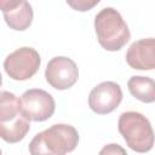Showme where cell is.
Segmentation results:
<instances>
[{
    "label": "cell",
    "mask_w": 155,
    "mask_h": 155,
    "mask_svg": "<svg viewBox=\"0 0 155 155\" xmlns=\"http://www.w3.org/2000/svg\"><path fill=\"white\" fill-rule=\"evenodd\" d=\"M78 143L79 133L74 126L54 124L45 131L35 134L29 143V153L33 155H63L73 151Z\"/></svg>",
    "instance_id": "6da1fadb"
},
{
    "label": "cell",
    "mask_w": 155,
    "mask_h": 155,
    "mask_svg": "<svg viewBox=\"0 0 155 155\" xmlns=\"http://www.w3.org/2000/svg\"><path fill=\"white\" fill-rule=\"evenodd\" d=\"M30 120L22 110V103L13 93L2 91L0 96V137L7 143H18L30 130Z\"/></svg>",
    "instance_id": "7a4b0ae2"
},
{
    "label": "cell",
    "mask_w": 155,
    "mask_h": 155,
    "mask_svg": "<svg viewBox=\"0 0 155 155\" xmlns=\"http://www.w3.org/2000/svg\"><path fill=\"white\" fill-rule=\"evenodd\" d=\"M94 30L99 45L111 52L121 50L131 38L126 22L113 7H105L96 15Z\"/></svg>",
    "instance_id": "3957f363"
},
{
    "label": "cell",
    "mask_w": 155,
    "mask_h": 155,
    "mask_svg": "<svg viewBox=\"0 0 155 155\" xmlns=\"http://www.w3.org/2000/svg\"><path fill=\"white\" fill-rule=\"evenodd\" d=\"M117 128L130 149L147 153L153 149L155 134L150 121L138 111H126L119 117Z\"/></svg>",
    "instance_id": "277c9868"
},
{
    "label": "cell",
    "mask_w": 155,
    "mask_h": 155,
    "mask_svg": "<svg viewBox=\"0 0 155 155\" xmlns=\"http://www.w3.org/2000/svg\"><path fill=\"white\" fill-rule=\"evenodd\" d=\"M41 64L40 54L31 47H21L10 53L4 62L5 73L16 81L33 78Z\"/></svg>",
    "instance_id": "5b68a950"
},
{
    "label": "cell",
    "mask_w": 155,
    "mask_h": 155,
    "mask_svg": "<svg viewBox=\"0 0 155 155\" xmlns=\"http://www.w3.org/2000/svg\"><path fill=\"white\" fill-rule=\"evenodd\" d=\"M21 103L25 117L35 122L46 121L53 115L56 109L53 97L41 88L27 90L21 97Z\"/></svg>",
    "instance_id": "8992f818"
},
{
    "label": "cell",
    "mask_w": 155,
    "mask_h": 155,
    "mask_svg": "<svg viewBox=\"0 0 155 155\" xmlns=\"http://www.w3.org/2000/svg\"><path fill=\"white\" fill-rule=\"evenodd\" d=\"M45 78L48 85L56 90L63 91L73 87L79 79L76 63L64 56L53 57L46 65Z\"/></svg>",
    "instance_id": "52a82bcc"
},
{
    "label": "cell",
    "mask_w": 155,
    "mask_h": 155,
    "mask_svg": "<svg viewBox=\"0 0 155 155\" xmlns=\"http://www.w3.org/2000/svg\"><path fill=\"white\" fill-rule=\"evenodd\" d=\"M122 101V90L114 81H104L92 88L88 96V105L92 111L105 115L114 111Z\"/></svg>",
    "instance_id": "ba28073f"
},
{
    "label": "cell",
    "mask_w": 155,
    "mask_h": 155,
    "mask_svg": "<svg viewBox=\"0 0 155 155\" xmlns=\"http://www.w3.org/2000/svg\"><path fill=\"white\" fill-rule=\"evenodd\" d=\"M127 64L136 70L155 69V39H140L134 41L126 52Z\"/></svg>",
    "instance_id": "9c48e42d"
},
{
    "label": "cell",
    "mask_w": 155,
    "mask_h": 155,
    "mask_svg": "<svg viewBox=\"0 0 155 155\" xmlns=\"http://www.w3.org/2000/svg\"><path fill=\"white\" fill-rule=\"evenodd\" d=\"M2 13L6 24L13 30H25L33 22V8L28 0H22L16 7Z\"/></svg>",
    "instance_id": "30bf717a"
},
{
    "label": "cell",
    "mask_w": 155,
    "mask_h": 155,
    "mask_svg": "<svg viewBox=\"0 0 155 155\" xmlns=\"http://www.w3.org/2000/svg\"><path fill=\"white\" fill-rule=\"evenodd\" d=\"M130 93L143 103L155 102V80L148 76H132L127 82Z\"/></svg>",
    "instance_id": "8fae6325"
},
{
    "label": "cell",
    "mask_w": 155,
    "mask_h": 155,
    "mask_svg": "<svg viewBox=\"0 0 155 155\" xmlns=\"http://www.w3.org/2000/svg\"><path fill=\"white\" fill-rule=\"evenodd\" d=\"M65 1L73 10L79 12H86L92 10L94 6H97L101 0H65Z\"/></svg>",
    "instance_id": "7c38bea8"
},
{
    "label": "cell",
    "mask_w": 155,
    "mask_h": 155,
    "mask_svg": "<svg viewBox=\"0 0 155 155\" xmlns=\"http://www.w3.org/2000/svg\"><path fill=\"white\" fill-rule=\"evenodd\" d=\"M99 153H101V154H117V153H120V154H126V150L122 149L119 144H109V145L104 147Z\"/></svg>",
    "instance_id": "4fadbf2b"
},
{
    "label": "cell",
    "mask_w": 155,
    "mask_h": 155,
    "mask_svg": "<svg viewBox=\"0 0 155 155\" xmlns=\"http://www.w3.org/2000/svg\"><path fill=\"white\" fill-rule=\"evenodd\" d=\"M22 0H0V7L2 12H6L13 7H16Z\"/></svg>",
    "instance_id": "5bb4252c"
}]
</instances>
